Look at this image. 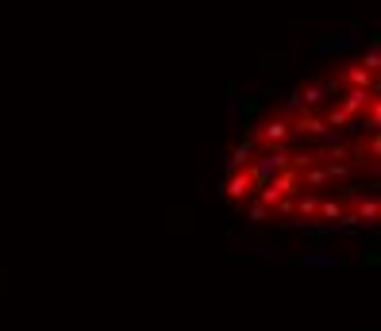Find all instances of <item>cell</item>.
Returning a JSON list of instances; mask_svg holds the SVG:
<instances>
[{
  "mask_svg": "<svg viewBox=\"0 0 381 331\" xmlns=\"http://www.w3.org/2000/svg\"><path fill=\"white\" fill-rule=\"evenodd\" d=\"M308 266H331V262H339L335 254H304Z\"/></svg>",
  "mask_w": 381,
  "mask_h": 331,
  "instance_id": "1",
  "label": "cell"
}]
</instances>
